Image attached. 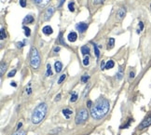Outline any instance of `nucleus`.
I'll list each match as a JSON object with an SVG mask.
<instances>
[{"instance_id":"obj_1","label":"nucleus","mask_w":151,"mask_h":135,"mask_svg":"<svg viewBox=\"0 0 151 135\" xmlns=\"http://www.w3.org/2000/svg\"><path fill=\"white\" fill-rule=\"evenodd\" d=\"M110 108L109 102L105 98H99L90 109V116L93 119H102L108 113Z\"/></svg>"},{"instance_id":"obj_2","label":"nucleus","mask_w":151,"mask_h":135,"mask_svg":"<svg viewBox=\"0 0 151 135\" xmlns=\"http://www.w3.org/2000/svg\"><path fill=\"white\" fill-rule=\"evenodd\" d=\"M47 111H48V106H47L46 103H40L39 105H38L35 110L33 111V114H32V122L34 124H38L40 123L41 121L44 119V117H46V114H47Z\"/></svg>"},{"instance_id":"obj_3","label":"nucleus","mask_w":151,"mask_h":135,"mask_svg":"<svg viewBox=\"0 0 151 135\" xmlns=\"http://www.w3.org/2000/svg\"><path fill=\"white\" fill-rule=\"evenodd\" d=\"M40 63H41V60H40L38 49L36 48H33L31 50V54H30V65L34 69H38L40 66Z\"/></svg>"},{"instance_id":"obj_4","label":"nucleus","mask_w":151,"mask_h":135,"mask_svg":"<svg viewBox=\"0 0 151 135\" xmlns=\"http://www.w3.org/2000/svg\"><path fill=\"white\" fill-rule=\"evenodd\" d=\"M88 117H89L88 111L86 109H84V108L80 109L76 116V125L83 124L87 119H88Z\"/></svg>"},{"instance_id":"obj_5","label":"nucleus","mask_w":151,"mask_h":135,"mask_svg":"<svg viewBox=\"0 0 151 135\" xmlns=\"http://www.w3.org/2000/svg\"><path fill=\"white\" fill-rule=\"evenodd\" d=\"M150 125H151V116L146 117V119L142 121V123L139 125L138 128H139V130H143V129H145V128L150 126Z\"/></svg>"},{"instance_id":"obj_6","label":"nucleus","mask_w":151,"mask_h":135,"mask_svg":"<svg viewBox=\"0 0 151 135\" xmlns=\"http://www.w3.org/2000/svg\"><path fill=\"white\" fill-rule=\"evenodd\" d=\"M76 28L78 32L84 33L87 30V28H88V24L85 22H78V24L76 25Z\"/></svg>"},{"instance_id":"obj_7","label":"nucleus","mask_w":151,"mask_h":135,"mask_svg":"<svg viewBox=\"0 0 151 135\" xmlns=\"http://www.w3.org/2000/svg\"><path fill=\"white\" fill-rule=\"evenodd\" d=\"M53 13H54V9L53 8H49L46 11L45 14H44V20L45 21H49V20L51 18V16L53 15Z\"/></svg>"},{"instance_id":"obj_8","label":"nucleus","mask_w":151,"mask_h":135,"mask_svg":"<svg viewBox=\"0 0 151 135\" xmlns=\"http://www.w3.org/2000/svg\"><path fill=\"white\" fill-rule=\"evenodd\" d=\"M125 14H126L125 8H120L117 12V18H119V20H122L124 18V16H125Z\"/></svg>"},{"instance_id":"obj_9","label":"nucleus","mask_w":151,"mask_h":135,"mask_svg":"<svg viewBox=\"0 0 151 135\" xmlns=\"http://www.w3.org/2000/svg\"><path fill=\"white\" fill-rule=\"evenodd\" d=\"M36 5H38L39 7H44L46 5H48V3L49 2V0H32Z\"/></svg>"},{"instance_id":"obj_10","label":"nucleus","mask_w":151,"mask_h":135,"mask_svg":"<svg viewBox=\"0 0 151 135\" xmlns=\"http://www.w3.org/2000/svg\"><path fill=\"white\" fill-rule=\"evenodd\" d=\"M42 31H43V33H44L45 35H47V36L51 35V34L53 33V30H52V28H51V27H50L49 25H46V26L43 27Z\"/></svg>"},{"instance_id":"obj_11","label":"nucleus","mask_w":151,"mask_h":135,"mask_svg":"<svg viewBox=\"0 0 151 135\" xmlns=\"http://www.w3.org/2000/svg\"><path fill=\"white\" fill-rule=\"evenodd\" d=\"M67 38H68V40L70 42H75L76 40V38H78V35H76V32H71V33H69Z\"/></svg>"},{"instance_id":"obj_12","label":"nucleus","mask_w":151,"mask_h":135,"mask_svg":"<svg viewBox=\"0 0 151 135\" xmlns=\"http://www.w3.org/2000/svg\"><path fill=\"white\" fill-rule=\"evenodd\" d=\"M54 66H55V71L57 73H60L62 71V69H63V65H62V63L61 62H57L55 63V65H54Z\"/></svg>"},{"instance_id":"obj_13","label":"nucleus","mask_w":151,"mask_h":135,"mask_svg":"<svg viewBox=\"0 0 151 135\" xmlns=\"http://www.w3.org/2000/svg\"><path fill=\"white\" fill-rule=\"evenodd\" d=\"M34 22V17L31 15H27L23 19V23H32Z\"/></svg>"},{"instance_id":"obj_14","label":"nucleus","mask_w":151,"mask_h":135,"mask_svg":"<svg viewBox=\"0 0 151 135\" xmlns=\"http://www.w3.org/2000/svg\"><path fill=\"white\" fill-rule=\"evenodd\" d=\"M72 113H73L72 111L70 110V109H67V108H66V109H63V116H65V117H66V119H69L70 116H71V115H72Z\"/></svg>"},{"instance_id":"obj_15","label":"nucleus","mask_w":151,"mask_h":135,"mask_svg":"<svg viewBox=\"0 0 151 135\" xmlns=\"http://www.w3.org/2000/svg\"><path fill=\"white\" fill-rule=\"evenodd\" d=\"M122 76H123V68H122V66H120L119 68V72L117 74V79L120 80L122 78Z\"/></svg>"},{"instance_id":"obj_16","label":"nucleus","mask_w":151,"mask_h":135,"mask_svg":"<svg viewBox=\"0 0 151 135\" xmlns=\"http://www.w3.org/2000/svg\"><path fill=\"white\" fill-rule=\"evenodd\" d=\"M115 65V63H114V61L112 60H109L108 62L106 63V69H111Z\"/></svg>"},{"instance_id":"obj_17","label":"nucleus","mask_w":151,"mask_h":135,"mask_svg":"<svg viewBox=\"0 0 151 135\" xmlns=\"http://www.w3.org/2000/svg\"><path fill=\"white\" fill-rule=\"evenodd\" d=\"M81 53L83 55H86V54H89L90 53V48L88 46H83L81 48Z\"/></svg>"},{"instance_id":"obj_18","label":"nucleus","mask_w":151,"mask_h":135,"mask_svg":"<svg viewBox=\"0 0 151 135\" xmlns=\"http://www.w3.org/2000/svg\"><path fill=\"white\" fill-rule=\"evenodd\" d=\"M114 45H115V39H114V38H109L108 47H107V49H113L114 48Z\"/></svg>"},{"instance_id":"obj_19","label":"nucleus","mask_w":151,"mask_h":135,"mask_svg":"<svg viewBox=\"0 0 151 135\" xmlns=\"http://www.w3.org/2000/svg\"><path fill=\"white\" fill-rule=\"evenodd\" d=\"M78 93H76V92H73L72 95H71V99H70V101H71L72 103H74V102H76V101L78 100Z\"/></svg>"},{"instance_id":"obj_20","label":"nucleus","mask_w":151,"mask_h":135,"mask_svg":"<svg viewBox=\"0 0 151 135\" xmlns=\"http://www.w3.org/2000/svg\"><path fill=\"white\" fill-rule=\"evenodd\" d=\"M51 66H50V65H47V72H46V76H51Z\"/></svg>"},{"instance_id":"obj_21","label":"nucleus","mask_w":151,"mask_h":135,"mask_svg":"<svg viewBox=\"0 0 151 135\" xmlns=\"http://www.w3.org/2000/svg\"><path fill=\"white\" fill-rule=\"evenodd\" d=\"M23 30H24V34L26 36H30V35H31V30H30L28 27L26 26H23Z\"/></svg>"},{"instance_id":"obj_22","label":"nucleus","mask_w":151,"mask_h":135,"mask_svg":"<svg viewBox=\"0 0 151 135\" xmlns=\"http://www.w3.org/2000/svg\"><path fill=\"white\" fill-rule=\"evenodd\" d=\"M93 49H94V53H95V56L97 57V58H99L100 56V50L98 49V47H97L96 45L93 46Z\"/></svg>"},{"instance_id":"obj_23","label":"nucleus","mask_w":151,"mask_h":135,"mask_svg":"<svg viewBox=\"0 0 151 135\" xmlns=\"http://www.w3.org/2000/svg\"><path fill=\"white\" fill-rule=\"evenodd\" d=\"M89 80V76L88 75H84V76H82V77H81V82H83V83H87V81Z\"/></svg>"},{"instance_id":"obj_24","label":"nucleus","mask_w":151,"mask_h":135,"mask_svg":"<svg viewBox=\"0 0 151 135\" xmlns=\"http://www.w3.org/2000/svg\"><path fill=\"white\" fill-rule=\"evenodd\" d=\"M59 41H60V43H61V44H63V45L66 46L65 42L63 41V34H62V33H60V34H59Z\"/></svg>"},{"instance_id":"obj_25","label":"nucleus","mask_w":151,"mask_h":135,"mask_svg":"<svg viewBox=\"0 0 151 135\" xmlns=\"http://www.w3.org/2000/svg\"><path fill=\"white\" fill-rule=\"evenodd\" d=\"M68 9L70 11H75V8H74V2H70L68 4Z\"/></svg>"},{"instance_id":"obj_26","label":"nucleus","mask_w":151,"mask_h":135,"mask_svg":"<svg viewBox=\"0 0 151 135\" xmlns=\"http://www.w3.org/2000/svg\"><path fill=\"white\" fill-rule=\"evenodd\" d=\"M12 135H26V132L24 130H17L15 133H13Z\"/></svg>"},{"instance_id":"obj_27","label":"nucleus","mask_w":151,"mask_h":135,"mask_svg":"<svg viewBox=\"0 0 151 135\" xmlns=\"http://www.w3.org/2000/svg\"><path fill=\"white\" fill-rule=\"evenodd\" d=\"M5 70H6V65L4 63H1V70H0V74L3 75L4 72H5Z\"/></svg>"},{"instance_id":"obj_28","label":"nucleus","mask_w":151,"mask_h":135,"mask_svg":"<svg viewBox=\"0 0 151 135\" xmlns=\"http://www.w3.org/2000/svg\"><path fill=\"white\" fill-rule=\"evenodd\" d=\"M89 63H90V62H89V56H87L83 60V65H85V66H87V65H89Z\"/></svg>"},{"instance_id":"obj_29","label":"nucleus","mask_w":151,"mask_h":135,"mask_svg":"<svg viewBox=\"0 0 151 135\" xmlns=\"http://www.w3.org/2000/svg\"><path fill=\"white\" fill-rule=\"evenodd\" d=\"M65 77H66V76L65 75V74H63V75H62V76H61V77H60L59 80H58V83H59V84H61V83L63 82V81L65 79Z\"/></svg>"},{"instance_id":"obj_30","label":"nucleus","mask_w":151,"mask_h":135,"mask_svg":"<svg viewBox=\"0 0 151 135\" xmlns=\"http://www.w3.org/2000/svg\"><path fill=\"white\" fill-rule=\"evenodd\" d=\"M19 1H20V5H21V7L25 8L26 7V0H19Z\"/></svg>"},{"instance_id":"obj_31","label":"nucleus","mask_w":151,"mask_h":135,"mask_svg":"<svg viewBox=\"0 0 151 135\" xmlns=\"http://www.w3.org/2000/svg\"><path fill=\"white\" fill-rule=\"evenodd\" d=\"M139 27H140V28L138 29V30H137V33H140L141 31H142V30H143V28H144V24H143V22H139Z\"/></svg>"},{"instance_id":"obj_32","label":"nucleus","mask_w":151,"mask_h":135,"mask_svg":"<svg viewBox=\"0 0 151 135\" xmlns=\"http://www.w3.org/2000/svg\"><path fill=\"white\" fill-rule=\"evenodd\" d=\"M6 38V34H5V30L4 28H1V39H5Z\"/></svg>"},{"instance_id":"obj_33","label":"nucleus","mask_w":151,"mask_h":135,"mask_svg":"<svg viewBox=\"0 0 151 135\" xmlns=\"http://www.w3.org/2000/svg\"><path fill=\"white\" fill-rule=\"evenodd\" d=\"M15 74H16V70H12V71H11V72L9 73V77H12V76H15Z\"/></svg>"},{"instance_id":"obj_34","label":"nucleus","mask_w":151,"mask_h":135,"mask_svg":"<svg viewBox=\"0 0 151 135\" xmlns=\"http://www.w3.org/2000/svg\"><path fill=\"white\" fill-rule=\"evenodd\" d=\"M105 0H92L93 4H100V3H103Z\"/></svg>"},{"instance_id":"obj_35","label":"nucleus","mask_w":151,"mask_h":135,"mask_svg":"<svg viewBox=\"0 0 151 135\" xmlns=\"http://www.w3.org/2000/svg\"><path fill=\"white\" fill-rule=\"evenodd\" d=\"M24 44H25V41H23V42H20L17 44V46H18V48H22V47L24 46Z\"/></svg>"},{"instance_id":"obj_36","label":"nucleus","mask_w":151,"mask_h":135,"mask_svg":"<svg viewBox=\"0 0 151 135\" xmlns=\"http://www.w3.org/2000/svg\"><path fill=\"white\" fill-rule=\"evenodd\" d=\"M31 92H32V89L29 86L28 89H26V93H27V95H30V94H31Z\"/></svg>"},{"instance_id":"obj_37","label":"nucleus","mask_w":151,"mask_h":135,"mask_svg":"<svg viewBox=\"0 0 151 135\" xmlns=\"http://www.w3.org/2000/svg\"><path fill=\"white\" fill-rule=\"evenodd\" d=\"M101 69L102 70L106 69V63H105V62H103V61H102V63H101Z\"/></svg>"},{"instance_id":"obj_38","label":"nucleus","mask_w":151,"mask_h":135,"mask_svg":"<svg viewBox=\"0 0 151 135\" xmlns=\"http://www.w3.org/2000/svg\"><path fill=\"white\" fill-rule=\"evenodd\" d=\"M89 89H90V85H89L88 87H87L86 89H85V92H84V93H83V97H85V96H86V94L88 93V90H89Z\"/></svg>"},{"instance_id":"obj_39","label":"nucleus","mask_w":151,"mask_h":135,"mask_svg":"<svg viewBox=\"0 0 151 135\" xmlns=\"http://www.w3.org/2000/svg\"><path fill=\"white\" fill-rule=\"evenodd\" d=\"M63 2H65V0H59V3H58V5H57V6H58V7H61V6L63 5Z\"/></svg>"},{"instance_id":"obj_40","label":"nucleus","mask_w":151,"mask_h":135,"mask_svg":"<svg viewBox=\"0 0 151 135\" xmlns=\"http://www.w3.org/2000/svg\"><path fill=\"white\" fill-rule=\"evenodd\" d=\"M130 77H131V78H133V77H134V72H133V71L130 73Z\"/></svg>"},{"instance_id":"obj_41","label":"nucleus","mask_w":151,"mask_h":135,"mask_svg":"<svg viewBox=\"0 0 151 135\" xmlns=\"http://www.w3.org/2000/svg\"><path fill=\"white\" fill-rule=\"evenodd\" d=\"M60 99H61V94H58V95L56 96V99H55V100H56V101H59Z\"/></svg>"},{"instance_id":"obj_42","label":"nucleus","mask_w":151,"mask_h":135,"mask_svg":"<svg viewBox=\"0 0 151 135\" xmlns=\"http://www.w3.org/2000/svg\"><path fill=\"white\" fill-rule=\"evenodd\" d=\"M22 126V124L21 122H20V123L18 124V126H17V130H20V128H21Z\"/></svg>"},{"instance_id":"obj_43","label":"nucleus","mask_w":151,"mask_h":135,"mask_svg":"<svg viewBox=\"0 0 151 135\" xmlns=\"http://www.w3.org/2000/svg\"><path fill=\"white\" fill-rule=\"evenodd\" d=\"M87 104H88V105H87L88 107H90V106H92V101H88V103H87Z\"/></svg>"},{"instance_id":"obj_44","label":"nucleus","mask_w":151,"mask_h":135,"mask_svg":"<svg viewBox=\"0 0 151 135\" xmlns=\"http://www.w3.org/2000/svg\"><path fill=\"white\" fill-rule=\"evenodd\" d=\"M59 50H60V48H59V47H57V48H55V49H54V51H55V52L59 51Z\"/></svg>"},{"instance_id":"obj_45","label":"nucleus","mask_w":151,"mask_h":135,"mask_svg":"<svg viewBox=\"0 0 151 135\" xmlns=\"http://www.w3.org/2000/svg\"><path fill=\"white\" fill-rule=\"evenodd\" d=\"M11 86H13V87H16V86H17L15 82H11Z\"/></svg>"}]
</instances>
